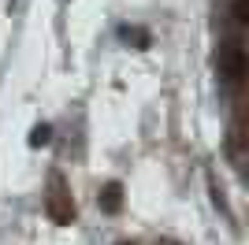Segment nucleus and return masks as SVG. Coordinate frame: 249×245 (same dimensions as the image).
I'll return each instance as SVG.
<instances>
[{"instance_id": "7ed1b4c3", "label": "nucleus", "mask_w": 249, "mask_h": 245, "mask_svg": "<svg viewBox=\"0 0 249 245\" xmlns=\"http://www.w3.org/2000/svg\"><path fill=\"white\" fill-rule=\"evenodd\" d=\"M101 208L104 212H119V208H123V186L119 182H108L101 190Z\"/></svg>"}, {"instance_id": "20e7f679", "label": "nucleus", "mask_w": 249, "mask_h": 245, "mask_svg": "<svg viewBox=\"0 0 249 245\" xmlns=\"http://www.w3.org/2000/svg\"><path fill=\"white\" fill-rule=\"evenodd\" d=\"M52 141V126H49V122H41V126H34V130H30V145H34V149H41V145H49Z\"/></svg>"}, {"instance_id": "f03ea898", "label": "nucleus", "mask_w": 249, "mask_h": 245, "mask_svg": "<svg viewBox=\"0 0 249 245\" xmlns=\"http://www.w3.org/2000/svg\"><path fill=\"white\" fill-rule=\"evenodd\" d=\"M49 215L56 219V223H71L74 219V204H71V197H67V186H63V178L60 175H52L49 178Z\"/></svg>"}, {"instance_id": "f257e3e1", "label": "nucleus", "mask_w": 249, "mask_h": 245, "mask_svg": "<svg viewBox=\"0 0 249 245\" xmlns=\"http://www.w3.org/2000/svg\"><path fill=\"white\" fill-rule=\"evenodd\" d=\"M242 74H246V52H242V41L227 37V41H223V49H219V78H223L227 89H238Z\"/></svg>"}, {"instance_id": "39448f33", "label": "nucleus", "mask_w": 249, "mask_h": 245, "mask_svg": "<svg viewBox=\"0 0 249 245\" xmlns=\"http://www.w3.org/2000/svg\"><path fill=\"white\" fill-rule=\"evenodd\" d=\"M119 37L138 41V45H149V34H145V30H138V26H119Z\"/></svg>"}]
</instances>
